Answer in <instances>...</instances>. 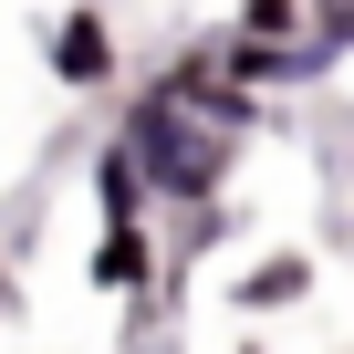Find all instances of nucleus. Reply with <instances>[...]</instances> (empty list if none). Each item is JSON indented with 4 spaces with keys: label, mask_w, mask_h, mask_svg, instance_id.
I'll return each mask as SVG.
<instances>
[{
    "label": "nucleus",
    "mask_w": 354,
    "mask_h": 354,
    "mask_svg": "<svg viewBox=\"0 0 354 354\" xmlns=\"http://www.w3.org/2000/svg\"><path fill=\"white\" fill-rule=\"evenodd\" d=\"M42 63H53L63 94H115L125 42H115V21H104V0H73V11L53 21V42H42Z\"/></svg>",
    "instance_id": "nucleus-2"
},
{
    "label": "nucleus",
    "mask_w": 354,
    "mask_h": 354,
    "mask_svg": "<svg viewBox=\"0 0 354 354\" xmlns=\"http://www.w3.org/2000/svg\"><path fill=\"white\" fill-rule=\"evenodd\" d=\"M302 292H313V261H302V250H271V261L240 271V313H281V302H302Z\"/></svg>",
    "instance_id": "nucleus-4"
},
{
    "label": "nucleus",
    "mask_w": 354,
    "mask_h": 354,
    "mask_svg": "<svg viewBox=\"0 0 354 354\" xmlns=\"http://www.w3.org/2000/svg\"><path fill=\"white\" fill-rule=\"evenodd\" d=\"M0 302H11V292H0Z\"/></svg>",
    "instance_id": "nucleus-8"
},
{
    "label": "nucleus",
    "mask_w": 354,
    "mask_h": 354,
    "mask_svg": "<svg viewBox=\"0 0 354 354\" xmlns=\"http://www.w3.org/2000/svg\"><path fill=\"white\" fill-rule=\"evenodd\" d=\"M240 354H271V344H240Z\"/></svg>",
    "instance_id": "nucleus-7"
},
{
    "label": "nucleus",
    "mask_w": 354,
    "mask_h": 354,
    "mask_svg": "<svg viewBox=\"0 0 354 354\" xmlns=\"http://www.w3.org/2000/svg\"><path fill=\"white\" fill-rule=\"evenodd\" d=\"M104 146H125V167H136L146 209H156V198H167V209H219L230 167H240V146H230V136H209V125H198L188 104L167 94V84H146V94L125 104V125H115Z\"/></svg>",
    "instance_id": "nucleus-1"
},
{
    "label": "nucleus",
    "mask_w": 354,
    "mask_h": 354,
    "mask_svg": "<svg viewBox=\"0 0 354 354\" xmlns=\"http://www.w3.org/2000/svg\"><path fill=\"white\" fill-rule=\"evenodd\" d=\"M240 42H302V0H240Z\"/></svg>",
    "instance_id": "nucleus-6"
},
{
    "label": "nucleus",
    "mask_w": 354,
    "mask_h": 354,
    "mask_svg": "<svg viewBox=\"0 0 354 354\" xmlns=\"http://www.w3.org/2000/svg\"><path fill=\"white\" fill-rule=\"evenodd\" d=\"M84 281L115 292V302H146V292H156V240H146V230H104L94 261H84Z\"/></svg>",
    "instance_id": "nucleus-3"
},
{
    "label": "nucleus",
    "mask_w": 354,
    "mask_h": 354,
    "mask_svg": "<svg viewBox=\"0 0 354 354\" xmlns=\"http://www.w3.org/2000/svg\"><path fill=\"white\" fill-rule=\"evenodd\" d=\"M94 209H104V230H136L146 219V188H136L125 146H94Z\"/></svg>",
    "instance_id": "nucleus-5"
}]
</instances>
